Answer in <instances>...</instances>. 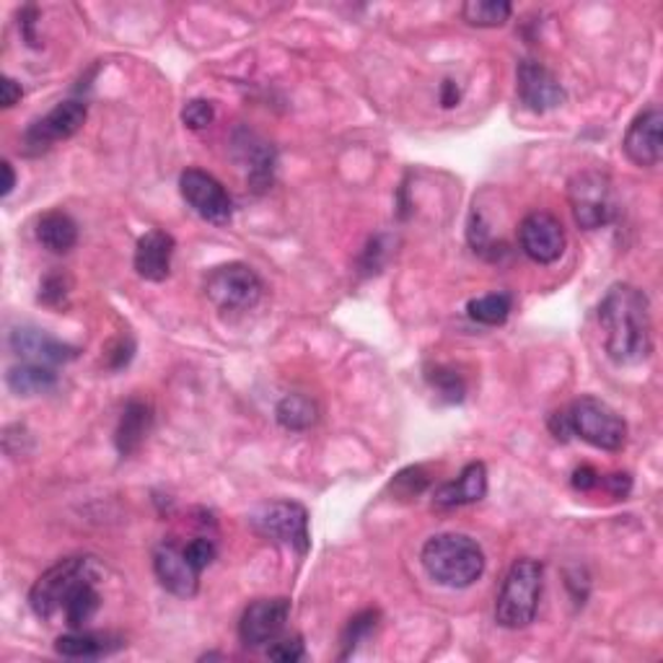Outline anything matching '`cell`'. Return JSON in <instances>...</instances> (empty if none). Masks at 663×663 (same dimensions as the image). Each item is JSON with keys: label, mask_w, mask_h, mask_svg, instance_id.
I'll return each instance as SVG.
<instances>
[{"label": "cell", "mask_w": 663, "mask_h": 663, "mask_svg": "<svg viewBox=\"0 0 663 663\" xmlns=\"http://www.w3.org/2000/svg\"><path fill=\"white\" fill-rule=\"evenodd\" d=\"M98 562L94 557H66L45 570L30 591L32 612L45 623H62L83 630L102 609L98 594Z\"/></svg>", "instance_id": "6da1fadb"}, {"label": "cell", "mask_w": 663, "mask_h": 663, "mask_svg": "<svg viewBox=\"0 0 663 663\" xmlns=\"http://www.w3.org/2000/svg\"><path fill=\"white\" fill-rule=\"evenodd\" d=\"M606 356L617 365H638L653 352V316L645 291L615 283L598 303Z\"/></svg>", "instance_id": "7a4b0ae2"}, {"label": "cell", "mask_w": 663, "mask_h": 663, "mask_svg": "<svg viewBox=\"0 0 663 663\" xmlns=\"http://www.w3.org/2000/svg\"><path fill=\"white\" fill-rule=\"evenodd\" d=\"M420 562L430 581L446 589H469L485 573V552L467 534H435L422 545Z\"/></svg>", "instance_id": "3957f363"}, {"label": "cell", "mask_w": 663, "mask_h": 663, "mask_svg": "<svg viewBox=\"0 0 663 663\" xmlns=\"http://www.w3.org/2000/svg\"><path fill=\"white\" fill-rule=\"evenodd\" d=\"M545 589V566L532 557H521L505 573L496 602V623L505 630H524L534 623Z\"/></svg>", "instance_id": "277c9868"}, {"label": "cell", "mask_w": 663, "mask_h": 663, "mask_svg": "<svg viewBox=\"0 0 663 663\" xmlns=\"http://www.w3.org/2000/svg\"><path fill=\"white\" fill-rule=\"evenodd\" d=\"M570 435L602 451H619L627 443V422L604 399L578 397L566 410Z\"/></svg>", "instance_id": "5b68a950"}, {"label": "cell", "mask_w": 663, "mask_h": 663, "mask_svg": "<svg viewBox=\"0 0 663 663\" xmlns=\"http://www.w3.org/2000/svg\"><path fill=\"white\" fill-rule=\"evenodd\" d=\"M568 200L575 223L583 231L604 229L617 213L612 179L604 172H598V168H585V172L570 176Z\"/></svg>", "instance_id": "8992f818"}, {"label": "cell", "mask_w": 663, "mask_h": 663, "mask_svg": "<svg viewBox=\"0 0 663 663\" xmlns=\"http://www.w3.org/2000/svg\"><path fill=\"white\" fill-rule=\"evenodd\" d=\"M249 524L259 537L291 547L299 555H306L309 547H312L309 511L295 500H272V503L259 505L252 513Z\"/></svg>", "instance_id": "52a82bcc"}, {"label": "cell", "mask_w": 663, "mask_h": 663, "mask_svg": "<svg viewBox=\"0 0 663 663\" xmlns=\"http://www.w3.org/2000/svg\"><path fill=\"white\" fill-rule=\"evenodd\" d=\"M265 286L259 275L244 263L213 267L206 278V295L223 312H246L263 299Z\"/></svg>", "instance_id": "ba28073f"}, {"label": "cell", "mask_w": 663, "mask_h": 663, "mask_svg": "<svg viewBox=\"0 0 663 663\" xmlns=\"http://www.w3.org/2000/svg\"><path fill=\"white\" fill-rule=\"evenodd\" d=\"M179 193L185 202L195 210L202 221L225 225L234 216V200L225 193V187L216 179L213 174L202 172V168H187L179 176Z\"/></svg>", "instance_id": "9c48e42d"}, {"label": "cell", "mask_w": 663, "mask_h": 663, "mask_svg": "<svg viewBox=\"0 0 663 663\" xmlns=\"http://www.w3.org/2000/svg\"><path fill=\"white\" fill-rule=\"evenodd\" d=\"M519 244L532 263L552 265L566 254V225L547 210H534L519 225Z\"/></svg>", "instance_id": "30bf717a"}, {"label": "cell", "mask_w": 663, "mask_h": 663, "mask_svg": "<svg viewBox=\"0 0 663 663\" xmlns=\"http://www.w3.org/2000/svg\"><path fill=\"white\" fill-rule=\"evenodd\" d=\"M89 117V107L75 98L60 102L58 107L49 109L45 117H39L37 123L30 125V130L24 132V146L30 153H42L49 151L60 140L73 138L81 130L83 123Z\"/></svg>", "instance_id": "8fae6325"}, {"label": "cell", "mask_w": 663, "mask_h": 663, "mask_svg": "<svg viewBox=\"0 0 663 663\" xmlns=\"http://www.w3.org/2000/svg\"><path fill=\"white\" fill-rule=\"evenodd\" d=\"M291 617V602L288 598H257L244 609L239 619V640L246 648L272 645L280 638Z\"/></svg>", "instance_id": "7c38bea8"}, {"label": "cell", "mask_w": 663, "mask_h": 663, "mask_svg": "<svg viewBox=\"0 0 663 663\" xmlns=\"http://www.w3.org/2000/svg\"><path fill=\"white\" fill-rule=\"evenodd\" d=\"M153 573L168 594L179 598H193L200 589V570H197L185 552V545L176 539L161 542L153 552Z\"/></svg>", "instance_id": "4fadbf2b"}, {"label": "cell", "mask_w": 663, "mask_h": 663, "mask_svg": "<svg viewBox=\"0 0 663 663\" xmlns=\"http://www.w3.org/2000/svg\"><path fill=\"white\" fill-rule=\"evenodd\" d=\"M625 156L635 166L653 168L663 156V115L659 107H648L632 119L623 140Z\"/></svg>", "instance_id": "5bb4252c"}, {"label": "cell", "mask_w": 663, "mask_h": 663, "mask_svg": "<svg viewBox=\"0 0 663 663\" xmlns=\"http://www.w3.org/2000/svg\"><path fill=\"white\" fill-rule=\"evenodd\" d=\"M516 81L521 102L532 112H537V115L562 107V102H566V89H562V83L555 79L552 70L545 68L537 60H521Z\"/></svg>", "instance_id": "9a60e30c"}, {"label": "cell", "mask_w": 663, "mask_h": 663, "mask_svg": "<svg viewBox=\"0 0 663 663\" xmlns=\"http://www.w3.org/2000/svg\"><path fill=\"white\" fill-rule=\"evenodd\" d=\"M11 350L16 352L21 361L42 363V365H60L73 361L79 350L73 345L55 340L45 329L37 327H16L11 332Z\"/></svg>", "instance_id": "2e32d148"}, {"label": "cell", "mask_w": 663, "mask_h": 663, "mask_svg": "<svg viewBox=\"0 0 663 663\" xmlns=\"http://www.w3.org/2000/svg\"><path fill=\"white\" fill-rule=\"evenodd\" d=\"M485 496H488V467L482 462H472L456 479L435 488L433 505L439 511H451V508L479 503Z\"/></svg>", "instance_id": "e0dca14e"}, {"label": "cell", "mask_w": 663, "mask_h": 663, "mask_svg": "<svg viewBox=\"0 0 663 663\" xmlns=\"http://www.w3.org/2000/svg\"><path fill=\"white\" fill-rule=\"evenodd\" d=\"M176 242L172 234L166 231H148L146 236L138 239L136 246V272L143 280H151V283H164V280L172 275V257H174Z\"/></svg>", "instance_id": "ac0fdd59"}, {"label": "cell", "mask_w": 663, "mask_h": 663, "mask_svg": "<svg viewBox=\"0 0 663 663\" xmlns=\"http://www.w3.org/2000/svg\"><path fill=\"white\" fill-rule=\"evenodd\" d=\"M125 640L112 632H91V630H70L55 640V651L66 659H102L119 651Z\"/></svg>", "instance_id": "d6986e66"}, {"label": "cell", "mask_w": 663, "mask_h": 663, "mask_svg": "<svg viewBox=\"0 0 663 663\" xmlns=\"http://www.w3.org/2000/svg\"><path fill=\"white\" fill-rule=\"evenodd\" d=\"M151 426H153L151 405H146V402L140 399L127 402L123 418H119L115 430V446L119 451V456L136 454V451L143 446L148 433H151Z\"/></svg>", "instance_id": "ffe728a7"}, {"label": "cell", "mask_w": 663, "mask_h": 663, "mask_svg": "<svg viewBox=\"0 0 663 663\" xmlns=\"http://www.w3.org/2000/svg\"><path fill=\"white\" fill-rule=\"evenodd\" d=\"M5 384L19 397H34V394H47L58 386V371L53 365L21 361L5 373Z\"/></svg>", "instance_id": "44dd1931"}, {"label": "cell", "mask_w": 663, "mask_h": 663, "mask_svg": "<svg viewBox=\"0 0 663 663\" xmlns=\"http://www.w3.org/2000/svg\"><path fill=\"white\" fill-rule=\"evenodd\" d=\"M37 242L47 252L66 254L79 242V225L62 210H49L37 221Z\"/></svg>", "instance_id": "7402d4cb"}, {"label": "cell", "mask_w": 663, "mask_h": 663, "mask_svg": "<svg viewBox=\"0 0 663 663\" xmlns=\"http://www.w3.org/2000/svg\"><path fill=\"white\" fill-rule=\"evenodd\" d=\"M246 143L244 148V161L249 166V187L254 193H265L267 187L272 185V174H275V148L270 143H263L252 136H244Z\"/></svg>", "instance_id": "603a6c76"}, {"label": "cell", "mask_w": 663, "mask_h": 663, "mask_svg": "<svg viewBox=\"0 0 663 663\" xmlns=\"http://www.w3.org/2000/svg\"><path fill=\"white\" fill-rule=\"evenodd\" d=\"M275 418H278L280 426L286 430H309L314 426L316 420H319V407H316V402L312 397H306V394H288L278 402V407H275Z\"/></svg>", "instance_id": "cb8c5ba5"}, {"label": "cell", "mask_w": 663, "mask_h": 663, "mask_svg": "<svg viewBox=\"0 0 663 663\" xmlns=\"http://www.w3.org/2000/svg\"><path fill=\"white\" fill-rule=\"evenodd\" d=\"M513 5L508 0H469L462 5V19L479 30H496L511 19Z\"/></svg>", "instance_id": "d4e9b609"}, {"label": "cell", "mask_w": 663, "mask_h": 663, "mask_svg": "<svg viewBox=\"0 0 663 663\" xmlns=\"http://www.w3.org/2000/svg\"><path fill=\"white\" fill-rule=\"evenodd\" d=\"M513 312L511 293H488L482 299H472L467 303V314L472 322L485 324V327H500Z\"/></svg>", "instance_id": "484cf974"}, {"label": "cell", "mask_w": 663, "mask_h": 663, "mask_svg": "<svg viewBox=\"0 0 663 663\" xmlns=\"http://www.w3.org/2000/svg\"><path fill=\"white\" fill-rule=\"evenodd\" d=\"M379 619H381L379 609L358 612V615L350 619L348 627H345V632H342V655H340V659H348V655L356 651L358 645L365 643V640H369L371 635L376 632Z\"/></svg>", "instance_id": "4316f807"}, {"label": "cell", "mask_w": 663, "mask_h": 663, "mask_svg": "<svg viewBox=\"0 0 663 663\" xmlns=\"http://www.w3.org/2000/svg\"><path fill=\"white\" fill-rule=\"evenodd\" d=\"M430 485L428 472L422 467H407L402 469L397 477H394L392 490L397 492L399 498H418L420 492H426V488Z\"/></svg>", "instance_id": "83f0119b"}, {"label": "cell", "mask_w": 663, "mask_h": 663, "mask_svg": "<svg viewBox=\"0 0 663 663\" xmlns=\"http://www.w3.org/2000/svg\"><path fill=\"white\" fill-rule=\"evenodd\" d=\"M68 293H70V280L66 272H49L39 286V301L53 309L66 306Z\"/></svg>", "instance_id": "f1b7e54d"}, {"label": "cell", "mask_w": 663, "mask_h": 663, "mask_svg": "<svg viewBox=\"0 0 663 663\" xmlns=\"http://www.w3.org/2000/svg\"><path fill=\"white\" fill-rule=\"evenodd\" d=\"M428 381L449 402H462L464 392H467V386H464L462 376H458V373H454V371H449V369H441V365H435V369L428 373Z\"/></svg>", "instance_id": "f546056e"}, {"label": "cell", "mask_w": 663, "mask_h": 663, "mask_svg": "<svg viewBox=\"0 0 663 663\" xmlns=\"http://www.w3.org/2000/svg\"><path fill=\"white\" fill-rule=\"evenodd\" d=\"M216 119V107L206 98H193V102L185 104L182 109V123H185L189 130H206V127Z\"/></svg>", "instance_id": "4dcf8cb0"}, {"label": "cell", "mask_w": 663, "mask_h": 663, "mask_svg": "<svg viewBox=\"0 0 663 663\" xmlns=\"http://www.w3.org/2000/svg\"><path fill=\"white\" fill-rule=\"evenodd\" d=\"M185 552L189 557V562H193V566L202 573V570H206L208 566H213L218 549H216L213 539L195 537L193 542H187V545H185Z\"/></svg>", "instance_id": "1f68e13d"}, {"label": "cell", "mask_w": 663, "mask_h": 663, "mask_svg": "<svg viewBox=\"0 0 663 663\" xmlns=\"http://www.w3.org/2000/svg\"><path fill=\"white\" fill-rule=\"evenodd\" d=\"M267 655H270L272 661H280V663H295L306 655V651H303V640L295 635V638L275 640V643L267 648Z\"/></svg>", "instance_id": "d6a6232c"}, {"label": "cell", "mask_w": 663, "mask_h": 663, "mask_svg": "<svg viewBox=\"0 0 663 663\" xmlns=\"http://www.w3.org/2000/svg\"><path fill=\"white\" fill-rule=\"evenodd\" d=\"M598 485H602V475H598L591 464H583V467H578L573 472V488L578 492H591V490H596Z\"/></svg>", "instance_id": "836d02e7"}, {"label": "cell", "mask_w": 663, "mask_h": 663, "mask_svg": "<svg viewBox=\"0 0 663 663\" xmlns=\"http://www.w3.org/2000/svg\"><path fill=\"white\" fill-rule=\"evenodd\" d=\"M602 485L615 498H627V496H630V490H632V479H630V475H625V472H617V475L602 477Z\"/></svg>", "instance_id": "e575fe53"}, {"label": "cell", "mask_w": 663, "mask_h": 663, "mask_svg": "<svg viewBox=\"0 0 663 663\" xmlns=\"http://www.w3.org/2000/svg\"><path fill=\"white\" fill-rule=\"evenodd\" d=\"M21 96H24V89L13 79H9V75H3V81H0V104H3L5 109H11L13 104H19Z\"/></svg>", "instance_id": "d590c367"}, {"label": "cell", "mask_w": 663, "mask_h": 663, "mask_svg": "<svg viewBox=\"0 0 663 663\" xmlns=\"http://www.w3.org/2000/svg\"><path fill=\"white\" fill-rule=\"evenodd\" d=\"M458 102H462V89L456 86V81L446 79L441 83V107L443 109H454Z\"/></svg>", "instance_id": "8d00e7d4"}, {"label": "cell", "mask_w": 663, "mask_h": 663, "mask_svg": "<svg viewBox=\"0 0 663 663\" xmlns=\"http://www.w3.org/2000/svg\"><path fill=\"white\" fill-rule=\"evenodd\" d=\"M549 430H552V435L557 441H568L570 439V426H568L566 410L549 415Z\"/></svg>", "instance_id": "74e56055"}, {"label": "cell", "mask_w": 663, "mask_h": 663, "mask_svg": "<svg viewBox=\"0 0 663 663\" xmlns=\"http://www.w3.org/2000/svg\"><path fill=\"white\" fill-rule=\"evenodd\" d=\"M37 9H24L21 13V26H24V37L32 47H37V34H34V26H37Z\"/></svg>", "instance_id": "f35d334b"}, {"label": "cell", "mask_w": 663, "mask_h": 663, "mask_svg": "<svg viewBox=\"0 0 663 663\" xmlns=\"http://www.w3.org/2000/svg\"><path fill=\"white\" fill-rule=\"evenodd\" d=\"M0 168H3V189H0V195L9 197L13 193V187H16V174H13V166L9 161H3Z\"/></svg>", "instance_id": "ab89813d"}]
</instances>
